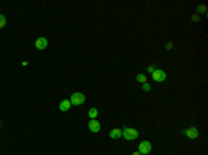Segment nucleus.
<instances>
[{"label":"nucleus","mask_w":208,"mask_h":155,"mask_svg":"<svg viewBox=\"0 0 208 155\" xmlns=\"http://www.w3.org/2000/svg\"><path fill=\"white\" fill-rule=\"evenodd\" d=\"M122 137L125 138V140H136L137 137H139V132L136 130V129L133 128H123L122 129Z\"/></svg>","instance_id":"obj_1"},{"label":"nucleus","mask_w":208,"mask_h":155,"mask_svg":"<svg viewBox=\"0 0 208 155\" xmlns=\"http://www.w3.org/2000/svg\"><path fill=\"white\" fill-rule=\"evenodd\" d=\"M86 97L83 93H81V91H76V93H74L71 97H69V101H71V105H75V107H78V105H82L83 103H85Z\"/></svg>","instance_id":"obj_2"},{"label":"nucleus","mask_w":208,"mask_h":155,"mask_svg":"<svg viewBox=\"0 0 208 155\" xmlns=\"http://www.w3.org/2000/svg\"><path fill=\"white\" fill-rule=\"evenodd\" d=\"M151 78H153L154 82L161 83V82H164V80H167V72H165L164 69H155L151 73Z\"/></svg>","instance_id":"obj_3"},{"label":"nucleus","mask_w":208,"mask_h":155,"mask_svg":"<svg viewBox=\"0 0 208 155\" xmlns=\"http://www.w3.org/2000/svg\"><path fill=\"white\" fill-rule=\"evenodd\" d=\"M151 143L150 141H147V140H144V141H142L139 144V152L142 155H147V154H150L151 152Z\"/></svg>","instance_id":"obj_4"},{"label":"nucleus","mask_w":208,"mask_h":155,"mask_svg":"<svg viewBox=\"0 0 208 155\" xmlns=\"http://www.w3.org/2000/svg\"><path fill=\"white\" fill-rule=\"evenodd\" d=\"M47 46H49V42L44 36L38 38L36 39V42H35V47L38 48V50H44V48H47Z\"/></svg>","instance_id":"obj_5"},{"label":"nucleus","mask_w":208,"mask_h":155,"mask_svg":"<svg viewBox=\"0 0 208 155\" xmlns=\"http://www.w3.org/2000/svg\"><path fill=\"white\" fill-rule=\"evenodd\" d=\"M88 126H89V130L92 132V133H99L100 129H101V125H100V122L97 119H90Z\"/></svg>","instance_id":"obj_6"},{"label":"nucleus","mask_w":208,"mask_h":155,"mask_svg":"<svg viewBox=\"0 0 208 155\" xmlns=\"http://www.w3.org/2000/svg\"><path fill=\"white\" fill-rule=\"evenodd\" d=\"M184 135H186V137L191 138V140H194V138L198 137V135H200V132H198L197 128H194V126H191V128L186 129L184 130Z\"/></svg>","instance_id":"obj_7"},{"label":"nucleus","mask_w":208,"mask_h":155,"mask_svg":"<svg viewBox=\"0 0 208 155\" xmlns=\"http://www.w3.org/2000/svg\"><path fill=\"white\" fill-rule=\"evenodd\" d=\"M108 136H110V138H114V140L122 137V129H118V128L111 129V130H110V133H108Z\"/></svg>","instance_id":"obj_8"},{"label":"nucleus","mask_w":208,"mask_h":155,"mask_svg":"<svg viewBox=\"0 0 208 155\" xmlns=\"http://www.w3.org/2000/svg\"><path fill=\"white\" fill-rule=\"evenodd\" d=\"M58 108H60V111H62V112H67V111L71 108V101L69 100H61L60 101V104H58Z\"/></svg>","instance_id":"obj_9"},{"label":"nucleus","mask_w":208,"mask_h":155,"mask_svg":"<svg viewBox=\"0 0 208 155\" xmlns=\"http://www.w3.org/2000/svg\"><path fill=\"white\" fill-rule=\"evenodd\" d=\"M88 115H89V118H90V119H96V118H97V115H99V111L96 110V108H90V110H89V112H88Z\"/></svg>","instance_id":"obj_10"},{"label":"nucleus","mask_w":208,"mask_h":155,"mask_svg":"<svg viewBox=\"0 0 208 155\" xmlns=\"http://www.w3.org/2000/svg\"><path fill=\"white\" fill-rule=\"evenodd\" d=\"M136 80L139 83H147V78H146V75H143V73H139V75H136Z\"/></svg>","instance_id":"obj_11"},{"label":"nucleus","mask_w":208,"mask_h":155,"mask_svg":"<svg viewBox=\"0 0 208 155\" xmlns=\"http://www.w3.org/2000/svg\"><path fill=\"white\" fill-rule=\"evenodd\" d=\"M4 25H6V17L3 14H0V28H3Z\"/></svg>","instance_id":"obj_12"},{"label":"nucleus","mask_w":208,"mask_h":155,"mask_svg":"<svg viewBox=\"0 0 208 155\" xmlns=\"http://www.w3.org/2000/svg\"><path fill=\"white\" fill-rule=\"evenodd\" d=\"M151 90V86L149 83H143V91H150Z\"/></svg>","instance_id":"obj_13"},{"label":"nucleus","mask_w":208,"mask_h":155,"mask_svg":"<svg viewBox=\"0 0 208 155\" xmlns=\"http://www.w3.org/2000/svg\"><path fill=\"white\" fill-rule=\"evenodd\" d=\"M155 69H157V68H155V65H150V67H149V68H147V71H149V72H150V73H153L154 71H155Z\"/></svg>","instance_id":"obj_14"},{"label":"nucleus","mask_w":208,"mask_h":155,"mask_svg":"<svg viewBox=\"0 0 208 155\" xmlns=\"http://www.w3.org/2000/svg\"><path fill=\"white\" fill-rule=\"evenodd\" d=\"M132 155H142V154H140L139 151H135V152H132Z\"/></svg>","instance_id":"obj_15"},{"label":"nucleus","mask_w":208,"mask_h":155,"mask_svg":"<svg viewBox=\"0 0 208 155\" xmlns=\"http://www.w3.org/2000/svg\"><path fill=\"white\" fill-rule=\"evenodd\" d=\"M0 128H2V123H0Z\"/></svg>","instance_id":"obj_16"}]
</instances>
